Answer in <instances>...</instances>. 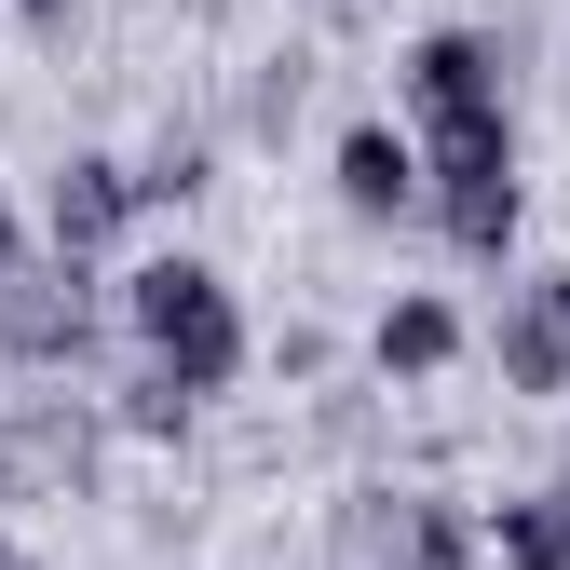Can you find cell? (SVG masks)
I'll return each mask as SVG.
<instances>
[{"instance_id": "15", "label": "cell", "mask_w": 570, "mask_h": 570, "mask_svg": "<svg viewBox=\"0 0 570 570\" xmlns=\"http://www.w3.org/2000/svg\"><path fill=\"white\" fill-rule=\"evenodd\" d=\"M28 258H41V232H28V218H14V190H0V285H14V272H28Z\"/></svg>"}, {"instance_id": "3", "label": "cell", "mask_w": 570, "mask_h": 570, "mask_svg": "<svg viewBox=\"0 0 570 570\" xmlns=\"http://www.w3.org/2000/svg\"><path fill=\"white\" fill-rule=\"evenodd\" d=\"M109 326H122V272L28 258L14 285H0V367H28V381H82Z\"/></svg>"}, {"instance_id": "13", "label": "cell", "mask_w": 570, "mask_h": 570, "mask_svg": "<svg viewBox=\"0 0 570 570\" xmlns=\"http://www.w3.org/2000/svg\"><path fill=\"white\" fill-rule=\"evenodd\" d=\"M190 421H204V394L164 381V367H122L109 381V435H136V449H190Z\"/></svg>"}, {"instance_id": "14", "label": "cell", "mask_w": 570, "mask_h": 570, "mask_svg": "<svg viewBox=\"0 0 570 570\" xmlns=\"http://www.w3.org/2000/svg\"><path fill=\"white\" fill-rule=\"evenodd\" d=\"M272 381L326 394V381H340V340H326V326H285V340H272Z\"/></svg>"}, {"instance_id": "7", "label": "cell", "mask_w": 570, "mask_h": 570, "mask_svg": "<svg viewBox=\"0 0 570 570\" xmlns=\"http://www.w3.org/2000/svg\"><path fill=\"white\" fill-rule=\"evenodd\" d=\"M136 218H150V204H136V164H122V150H68V164L41 177V258H82V272H96Z\"/></svg>"}, {"instance_id": "10", "label": "cell", "mask_w": 570, "mask_h": 570, "mask_svg": "<svg viewBox=\"0 0 570 570\" xmlns=\"http://www.w3.org/2000/svg\"><path fill=\"white\" fill-rule=\"evenodd\" d=\"M489 570H570V475H530L489 503Z\"/></svg>"}, {"instance_id": "2", "label": "cell", "mask_w": 570, "mask_h": 570, "mask_svg": "<svg viewBox=\"0 0 570 570\" xmlns=\"http://www.w3.org/2000/svg\"><path fill=\"white\" fill-rule=\"evenodd\" d=\"M421 218H435V245L475 258V272H503V258H517V232H530L517 109H489V122H435V136H421Z\"/></svg>"}, {"instance_id": "17", "label": "cell", "mask_w": 570, "mask_h": 570, "mask_svg": "<svg viewBox=\"0 0 570 570\" xmlns=\"http://www.w3.org/2000/svg\"><path fill=\"white\" fill-rule=\"evenodd\" d=\"M313 14H326V28H340V14H353V0H313Z\"/></svg>"}, {"instance_id": "9", "label": "cell", "mask_w": 570, "mask_h": 570, "mask_svg": "<svg viewBox=\"0 0 570 570\" xmlns=\"http://www.w3.org/2000/svg\"><path fill=\"white\" fill-rule=\"evenodd\" d=\"M462 353H475V326H462V299H435V285H394L381 326H367V367L381 381H449Z\"/></svg>"}, {"instance_id": "4", "label": "cell", "mask_w": 570, "mask_h": 570, "mask_svg": "<svg viewBox=\"0 0 570 570\" xmlns=\"http://www.w3.org/2000/svg\"><path fill=\"white\" fill-rule=\"evenodd\" d=\"M109 462V407L96 394H0V517L14 503H82Z\"/></svg>"}, {"instance_id": "12", "label": "cell", "mask_w": 570, "mask_h": 570, "mask_svg": "<svg viewBox=\"0 0 570 570\" xmlns=\"http://www.w3.org/2000/svg\"><path fill=\"white\" fill-rule=\"evenodd\" d=\"M299 109H313V55H258L245 96H232V136H245V150H285V136H299Z\"/></svg>"}, {"instance_id": "8", "label": "cell", "mask_w": 570, "mask_h": 570, "mask_svg": "<svg viewBox=\"0 0 570 570\" xmlns=\"http://www.w3.org/2000/svg\"><path fill=\"white\" fill-rule=\"evenodd\" d=\"M326 190H340V218H367V232L421 218V136H407V122H340Z\"/></svg>"}, {"instance_id": "5", "label": "cell", "mask_w": 570, "mask_h": 570, "mask_svg": "<svg viewBox=\"0 0 570 570\" xmlns=\"http://www.w3.org/2000/svg\"><path fill=\"white\" fill-rule=\"evenodd\" d=\"M475 353H489V381H503L517 407H557V394H570V272H557V258H543V272H517Z\"/></svg>"}, {"instance_id": "16", "label": "cell", "mask_w": 570, "mask_h": 570, "mask_svg": "<svg viewBox=\"0 0 570 570\" xmlns=\"http://www.w3.org/2000/svg\"><path fill=\"white\" fill-rule=\"evenodd\" d=\"M0 14H14V28H28V41H55V28H68V14H82V0H0Z\"/></svg>"}, {"instance_id": "18", "label": "cell", "mask_w": 570, "mask_h": 570, "mask_svg": "<svg viewBox=\"0 0 570 570\" xmlns=\"http://www.w3.org/2000/svg\"><path fill=\"white\" fill-rule=\"evenodd\" d=\"M0 570H28V557H14V543H0Z\"/></svg>"}, {"instance_id": "1", "label": "cell", "mask_w": 570, "mask_h": 570, "mask_svg": "<svg viewBox=\"0 0 570 570\" xmlns=\"http://www.w3.org/2000/svg\"><path fill=\"white\" fill-rule=\"evenodd\" d=\"M122 340H136V367H164V381H190V394H232V381L258 367V326H245V299H232V272L190 258V245H164V258L122 272Z\"/></svg>"}, {"instance_id": "11", "label": "cell", "mask_w": 570, "mask_h": 570, "mask_svg": "<svg viewBox=\"0 0 570 570\" xmlns=\"http://www.w3.org/2000/svg\"><path fill=\"white\" fill-rule=\"evenodd\" d=\"M204 190H218V136H204V122H164L150 150H136V204H150V218H190Z\"/></svg>"}, {"instance_id": "6", "label": "cell", "mask_w": 570, "mask_h": 570, "mask_svg": "<svg viewBox=\"0 0 570 570\" xmlns=\"http://www.w3.org/2000/svg\"><path fill=\"white\" fill-rule=\"evenodd\" d=\"M394 96L421 109V136H435V122H489V109H517L503 28H421V41L394 55Z\"/></svg>"}]
</instances>
